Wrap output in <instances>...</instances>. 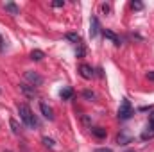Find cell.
<instances>
[{"label":"cell","mask_w":154,"mask_h":152,"mask_svg":"<svg viewBox=\"0 0 154 152\" xmlns=\"http://www.w3.org/2000/svg\"><path fill=\"white\" fill-rule=\"evenodd\" d=\"M18 114H20V118H22V122L27 125V127H31V129H34V127H38V118L32 114L31 111V108L27 106V104H18Z\"/></svg>","instance_id":"obj_1"},{"label":"cell","mask_w":154,"mask_h":152,"mask_svg":"<svg viewBox=\"0 0 154 152\" xmlns=\"http://www.w3.org/2000/svg\"><path fill=\"white\" fill-rule=\"evenodd\" d=\"M131 114H133V106H131V102H129L127 99H122L120 108H118V118H120V120H127V118H131Z\"/></svg>","instance_id":"obj_2"},{"label":"cell","mask_w":154,"mask_h":152,"mask_svg":"<svg viewBox=\"0 0 154 152\" xmlns=\"http://www.w3.org/2000/svg\"><path fill=\"white\" fill-rule=\"evenodd\" d=\"M25 79L31 82V86H41L43 84V77L36 74V72H32V70H29V72H25Z\"/></svg>","instance_id":"obj_3"},{"label":"cell","mask_w":154,"mask_h":152,"mask_svg":"<svg viewBox=\"0 0 154 152\" xmlns=\"http://www.w3.org/2000/svg\"><path fill=\"white\" fill-rule=\"evenodd\" d=\"M20 91H22L25 97H29V99H34V97L38 95L36 88H34V86H31V84H25V82H22V84H20Z\"/></svg>","instance_id":"obj_4"},{"label":"cell","mask_w":154,"mask_h":152,"mask_svg":"<svg viewBox=\"0 0 154 152\" xmlns=\"http://www.w3.org/2000/svg\"><path fill=\"white\" fill-rule=\"evenodd\" d=\"M99 31H100L99 18H97V16H91V20H90V36H91V38H97Z\"/></svg>","instance_id":"obj_5"},{"label":"cell","mask_w":154,"mask_h":152,"mask_svg":"<svg viewBox=\"0 0 154 152\" xmlns=\"http://www.w3.org/2000/svg\"><path fill=\"white\" fill-rule=\"evenodd\" d=\"M39 111H41V114H43L47 120H54V111H52V108H50L48 104L39 102Z\"/></svg>","instance_id":"obj_6"},{"label":"cell","mask_w":154,"mask_h":152,"mask_svg":"<svg viewBox=\"0 0 154 152\" xmlns=\"http://www.w3.org/2000/svg\"><path fill=\"white\" fill-rule=\"evenodd\" d=\"M79 74H81L82 79H91L93 77V68L90 65H81L79 66Z\"/></svg>","instance_id":"obj_7"},{"label":"cell","mask_w":154,"mask_h":152,"mask_svg":"<svg viewBox=\"0 0 154 152\" xmlns=\"http://www.w3.org/2000/svg\"><path fill=\"white\" fill-rule=\"evenodd\" d=\"M4 9H5L9 14H13V16L20 14V7H18L16 4H13V2H5V4H4Z\"/></svg>","instance_id":"obj_8"},{"label":"cell","mask_w":154,"mask_h":152,"mask_svg":"<svg viewBox=\"0 0 154 152\" xmlns=\"http://www.w3.org/2000/svg\"><path fill=\"white\" fill-rule=\"evenodd\" d=\"M102 34H104V38L111 39V41H113V45H116V47H118V45L122 43V41H120V38L116 36L113 31H109V29H104V31H102Z\"/></svg>","instance_id":"obj_9"},{"label":"cell","mask_w":154,"mask_h":152,"mask_svg":"<svg viewBox=\"0 0 154 152\" xmlns=\"http://www.w3.org/2000/svg\"><path fill=\"white\" fill-rule=\"evenodd\" d=\"M59 97H61L63 100H70V99L74 97V90H72V88H65V90H61Z\"/></svg>","instance_id":"obj_10"},{"label":"cell","mask_w":154,"mask_h":152,"mask_svg":"<svg viewBox=\"0 0 154 152\" xmlns=\"http://www.w3.org/2000/svg\"><path fill=\"white\" fill-rule=\"evenodd\" d=\"M91 134L95 138H106V129H102V127H91Z\"/></svg>","instance_id":"obj_11"},{"label":"cell","mask_w":154,"mask_h":152,"mask_svg":"<svg viewBox=\"0 0 154 152\" xmlns=\"http://www.w3.org/2000/svg\"><path fill=\"white\" fill-rule=\"evenodd\" d=\"M43 57H45V52H43V50H38V48H36V50L31 52V59H32V61H41Z\"/></svg>","instance_id":"obj_12"},{"label":"cell","mask_w":154,"mask_h":152,"mask_svg":"<svg viewBox=\"0 0 154 152\" xmlns=\"http://www.w3.org/2000/svg\"><path fill=\"white\" fill-rule=\"evenodd\" d=\"M65 38L68 39V41H72V43H81V36L77 32H66Z\"/></svg>","instance_id":"obj_13"},{"label":"cell","mask_w":154,"mask_h":152,"mask_svg":"<svg viewBox=\"0 0 154 152\" xmlns=\"http://www.w3.org/2000/svg\"><path fill=\"white\" fill-rule=\"evenodd\" d=\"M9 125H11V129H13V134H16V136H18V134H20V131H22V129H20V125H18V122H16L14 118H11V120H9Z\"/></svg>","instance_id":"obj_14"},{"label":"cell","mask_w":154,"mask_h":152,"mask_svg":"<svg viewBox=\"0 0 154 152\" xmlns=\"http://www.w3.org/2000/svg\"><path fill=\"white\" fill-rule=\"evenodd\" d=\"M84 54H86V48H84V45H82V41H81V43H77L75 56L77 57H84Z\"/></svg>","instance_id":"obj_15"},{"label":"cell","mask_w":154,"mask_h":152,"mask_svg":"<svg viewBox=\"0 0 154 152\" xmlns=\"http://www.w3.org/2000/svg\"><path fill=\"white\" fill-rule=\"evenodd\" d=\"M41 141H43V145H45V147H48V149H54V147H56V143H54V140H52V138L43 136V140H41Z\"/></svg>","instance_id":"obj_16"},{"label":"cell","mask_w":154,"mask_h":152,"mask_svg":"<svg viewBox=\"0 0 154 152\" xmlns=\"http://www.w3.org/2000/svg\"><path fill=\"white\" fill-rule=\"evenodd\" d=\"M131 9H134V11H142V9H143V4L138 2V0H136V2H131Z\"/></svg>","instance_id":"obj_17"},{"label":"cell","mask_w":154,"mask_h":152,"mask_svg":"<svg viewBox=\"0 0 154 152\" xmlns=\"http://www.w3.org/2000/svg\"><path fill=\"white\" fill-rule=\"evenodd\" d=\"M82 97H84V99H90V100H93V99H97V95H95L93 91H90V90H86V91H82Z\"/></svg>","instance_id":"obj_18"},{"label":"cell","mask_w":154,"mask_h":152,"mask_svg":"<svg viewBox=\"0 0 154 152\" xmlns=\"http://www.w3.org/2000/svg\"><path fill=\"white\" fill-rule=\"evenodd\" d=\"M118 143H120V145H125V143H129V138L124 136V134H120V136H118Z\"/></svg>","instance_id":"obj_19"},{"label":"cell","mask_w":154,"mask_h":152,"mask_svg":"<svg viewBox=\"0 0 154 152\" xmlns=\"http://www.w3.org/2000/svg\"><path fill=\"white\" fill-rule=\"evenodd\" d=\"M100 9H102V11H104V13L108 14V13L111 11V5H109V4H102V5H100Z\"/></svg>","instance_id":"obj_20"},{"label":"cell","mask_w":154,"mask_h":152,"mask_svg":"<svg viewBox=\"0 0 154 152\" xmlns=\"http://www.w3.org/2000/svg\"><path fill=\"white\" fill-rule=\"evenodd\" d=\"M52 5H54V7H63V5H65V2H63V0H54V2H52Z\"/></svg>","instance_id":"obj_21"},{"label":"cell","mask_w":154,"mask_h":152,"mask_svg":"<svg viewBox=\"0 0 154 152\" xmlns=\"http://www.w3.org/2000/svg\"><path fill=\"white\" fill-rule=\"evenodd\" d=\"M93 152H113L111 149H106V147H102V149H95Z\"/></svg>","instance_id":"obj_22"},{"label":"cell","mask_w":154,"mask_h":152,"mask_svg":"<svg viewBox=\"0 0 154 152\" xmlns=\"http://www.w3.org/2000/svg\"><path fill=\"white\" fill-rule=\"evenodd\" d=\"M147 79H149V81H154V72H149V74H147Z\"/></svg>","instance_id":"obj_23"},{"label":"cell","mask_w":154,"mask_h":152,"mask_svg":"<svg viewBox=\"0 0 154 152\" xmlns=\"http://www.w3.org/2000/svg\"><path fill=\"white\" fill-rule=\"evenodd\" d=\"M4 48V38H2V34H0V50Z\"/></svg>","instance_id":"obj_24"},{"label":"cell","mask_w":154,"mask_h":152,"mask_svg":"<svg viewBox=\"0 0 154 152\" xmlns=\"http://www.w3.org/2000/svg\"><path fill=\"white\" fill-rule=\"evenodd\" d=\"M4 152H11V150H4Z\"/></svg>","instance_id":"obj_25"},{"label":"cell","mask_w":154,"mask_h":152,"mask_svg":"<svg viewBox=\"0 0 154 152\" xmlns=\"http://www.w3.org/2000/svg\"><path fill=\"white\" fill-rule=\"evenodd\" d=\"M127 152H134V150H127Z\"/></svg>","instance_id":"obj_26"}]
</instances>
